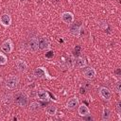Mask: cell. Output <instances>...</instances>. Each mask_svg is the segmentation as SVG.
<instances>
[{
	"label": "cell",
	"mask_w": 121,
	"mask_h": 121,
	"mask_svg": "<svg viewBox=\"0 0 121 121\" xmlns=\"http://www.w3.org/2000/svg\"><path fill=\"white\" fill-rule=\"evenodd\" d=\"M13 100H14V102H15L18 106H20V107H22V108H25V107L28 106V103H29V96H28V95H27L26 93L21 91V92H18V93L15 94V95H14V97H13Z\"/></svg>",
	"instance_id": "cell-1"
},
{
	"label": "cell",
	"mask_w": 121,
	"mask_h": 121,
	"mask_svg": "<svg viewBox=\"0 0 121 121\" xmlns=\"http://www.w3.org/2000/svg\"><path fill=\"white\" fill-rule=\"evenodd\" d=\"M33 76L35 78H45V79H54L55 78L53 76H51L47 69L43 66H40V67H37L34 71H33Z\"/></svg>",
	"instance_id": "cell-2"
},
{
	"label": "cell",
	"mask_w": 121,
	"mask_h": 121,
	"mask_svg": "<svg viewBox=\"0 0 121 121\" xmlns=\"http://www.w3.org/2000/svg\"><path fill=\"white\" fill-rule=\"evenodd\" d=\"M19 83V78L18 76H15V75H9L6 78V80H5V86L7 89L9 90H13L17 87Z\"/></svg>",
	"instance_id": "cell-3"
},
{
	"label": "cell",
	"mask_w": 121,
	"mask_h": 121,
	"mask_svg": "<svg viewBox=\"0 0 121 121\" xmlns=\"http://www.w3.org/2000/svg\"><path fill=\"white\" fill-rule=\"evenodd\" d=\"M60 20L62 21V23L66 25H71L75 20V16L70 11H63L60 14Z\"/></svg>",
	"instance_id": "cell-4"
},
{
	"label": "cell",
	"mask_w": 121,
	"mask_h": 121,
	"mask_svg": "<svg viewBox=\"0 0 121 121\" xmlns=\"http://www.w3.org/2000/svg\"><path fill=\"white\" fill-rule=\"evenodd\" d=\"M14 49V45H13V43L10 39H8L6 40L5 42H3V43L1 44V50L6 53V54H9L13 51Z\"/></svg>",
	"instance_id": "cell-5"
},
{
	"label": "cell",
	"mask_w": 121,
	"mask_h": 121,
	"mask_svg": "<svg viewBox=\"0 0 121 121\" xmlns=\"http://www.w3.org/2000/svg\"><path fill=\"white\" fill-rule=\"evenodd\" d=\"M27 47H28V50L35 53L38 51L39 49V39L36 38V37H32L29 41H28V43H27Z\"/></svg>",
	"instance_id": "cell-6"
},
{
	"label": "cell",
	"mask_w": 121,
	"mask_h": 121,
	"mask_svg": "<svg viewBox=\"0 0 121 121\" xmlns=\"http://www.w3.org/2000/svg\"><path fill=\"white\" fill-rule=\"evenodd\" d=\"M79 104V100L77 96H73L71 98H69L66 102V105H65V108L67 110H75L76 108H78Z\"/></svg>",
	"instance_id": "cell-7"
},
{
	"label": "cell",
	"mask_w": 121,
	"mask_h": 121,
	"mask_svg": "<svg viewBox=\"0 0 121 121\" xmlns=\"http://www.w3.org/2000/svg\"><path fill=\"white\" fill-rule=\"evenodd\" d=\"M50 48V41L47 37H41L39 39V49L42 51L48 50Z\"/></svg>",
	"instance_id": "cell-8"
},
{
	"label": "cell",
	"mask_w": 121,
	"mask_h": 121,
	"mask_svg": "<svg viewBox=\"0 0 121 121\" xmlns=\"http://www.w3.org/2000/svg\"><path fill=\"white\" fill-rule=\"evenodd\" d=\"M98 95L104 100H110L112 97V92L106 87H100L98 90Z\"/></svg>",
	"instance_id": "cell-9"
},
{
	"label": "cell",
	"mask_w": 121,
	"mask_h": 121,
	"mask_svg": "<svg viewBox=\"0 0 121 121\" xmlns=\"http://www.w3.org/2000/svg\"><path fill=\"white\" fill-rule=\"evenodd\" d=\"M11 22H12V19L9 13H3L0 16V24L4 27H9L11 25Z\"/></svg>",
	"instance_id": "cell-10"
},
{
	"label": "cell",
	"mask_w": 121,
	"mask_h": 121,
	"mask_svg": "<svg viewBox=\"0 0 121 121\" xmlns=\"http://www.w3.org/2000/svg\"><path fill=\"white\" fill-rule=\"evenodd\" d=\"M96 76V71L93 67L85 68L83 71V78L86 79H93Z\"/></svg>",
	"instance_id": "cell-11"
},
{
	"label": "cell",
	"mask_w": 121,
	"mask_h": 121,
	"mask_svg": "<svg viewBox=\"0 0 121 121\" xmlns=\"http://www.w3.org/2000/svg\"><path fill=\"white\" fill-rule=\"evenodd\" d=\"M15 66L20 73H25L27 70V64L24 60L18 59L15 60Z\"/></svg>",
	"instance_id": "cell-12"
},
{
	"label": "cell",
	"mask_w": 121,
	"mask_h": 121,
	"mask_svg": "<svg viewBox=\"0 0 121 121\" xmlns=\"http://www.w3.org/2000/svg\"><path fill=\"white\" fill-rule=\"evenodd\" d=\"M78 113L82 117L88 116V115H90V109L85 104H80V105L78 104Z\"/></svg>",
	"instance_id": "cell-13"
},
{
	"label": "cell",
	"mask_w": 121,
	"mask_h": 121,
	"mask_svg": "<svg viewBox=\"0 0 121 121\" xmlns=\"http://www.w3.org/2000/svg\"><path fill=\"white\" fill-rule=\"evenodd\" d=\"M81 28H82V26H81L80 24H75V25H73V26L70 27V33H71L73 36L78 37V36L80 35Z\"/></svg>",
	"instance_id": "cell-14"
},
{
	"label": "cell",
	"mask_w": 121,
	"mask_h": 121,
	"mask_svg": "<svg viewBox=\"0 0 121 121\" xmlns=\"http://www.w3.org/2000/svg\"><path fill=\"white\" fill-rule=\"evenodd\" d=\"M74 64L77 68H84V67H86L87 62L83 57H78L74 60Z\"/></svg>",
	"instance_id": "cell-15"
},
{
	"label": "cell",
	"mask_w": 121,
	"mask_h": 121,
	"mask_svg": "<svg viewBox=\"0 0 121 121\" xmlns=\"http://www.w3.org/2000/svg\"><path fill=\"white\" fill-rule=\"evenodd\" d=\"M36 96H37L40 100H45V101L49 100V94H48L46 91H44V90H40V91H38L37 94H36Z\"/></svg>",
	"instance_id": "cell-16"
},
{
	"label": "cell",
	"mask_w": 121,
	"mask_h": 121,
	"mask_svg": "<svg viewBox=\"0 0 121 121\" xmlns=\"http://www.w3.org/2000/svg\"><path fill=\"white\" fill-rule=\"evenodd\" d=\"M112 117V112L109 108L104 107L103 108V112H102V120L103 121H108L110 120Z\"/></svg>",
	"instance_id": "cell-17"
},
{
	"label": "cell",
	"mask_w": 121,
	"mask_h": 121,
	"mask_svg": "<svg viewBox=\"0 0 121 121\" xmlns=\"http://www.w3.org/2000/svg\"><path fill=\"white\" fill-rule=\"evenodd\" d=\"M57 107L54 106V105H49L45 108V113L47 115H50V116H53L57 113Z\"/></svg>",
	"instance_id": "cell-18"
},
{
	"label": "cell",
	"mask_w": 121,
	"mask_h": 121,
	"mask_svg": "<svg viewBox=\"0 0 121 121\" xmlns=\"http://www.w3.org/2000/svg\"><path fill=\"white\" fill-rule=\"evenodd\" d=\"M40 107H41V105H40V103L37 102V101H33V102H31L30 104H28V110H29L30 112H37V111L40 109Z\"/></svg>",
	"instance_id": "cell-19"
},
{
	"label": "cell",
	"mask_w": 121,
	"mask_h": 121,
	"mask_svg": "<svg viewBox=\"0 0 121 121\" xmlns=\"http://www.w3.org/2000/svg\"><path fill=\"white\" fill-rule=\"evenodd\" d=\"M8 62V57L5 53L0 52V65H5Z\"/></svg>",
	"instance_id": "cell-20"
},
{
	"label": "cell",
	"mask_w": 121,
	"mask_h": 121,
	"mask_svg": "<svg viewBox=\"0 0 121 121\" xmlns=\"http://www.w3.org/2000/svg\"><path fill=\"white\" fill-rule=\"evenodd\" d=\"M116 112H117L118 117L121 118V102H120V101L116 104Z\"/></svg>",
	"instance_id": "cell-21"
},
{
	"label": "cell",
	"mask_w": 121,
	"mask_h": 121,
	"mask_svg": "<svg viewBox=\"0 0 121 121\" xmlns=\"http://www.w3.org/2000/svg\"><path fill=\"white\" fill-rule=\"evenodd\" d=\"M120 85H121V82H120V80H118L116 83H115V85H114V89H115V91H116V93L117 94H119L120 95Z\"/></svg>",
	"instance_id": "cell-22"
},
{
	"label": "cell",
	"mask_w": 121,
	"mask_h": 121,
	"mask_svg": "<svg viewBox=\"0 0 121 121\" xmlns=\"http://www.w3.org/2000/svg\"><path fill=\"white\" fill-rule=\"evenodd\" d=\"M1 83H2V78L0 77V84H1Z\"/></svg>",
	"instance_id": "cell-23"
}]
</instances>
